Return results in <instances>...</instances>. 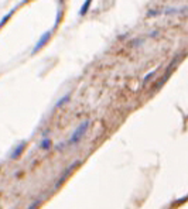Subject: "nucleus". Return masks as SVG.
Masks as SVG:
<instances>
[{
    "mask_svg": "<svg viewBox=\"0 0 188 209\" xmlns=\"http://www.w3.org/2000/svg\"><path fill=\"white\" fill-rule=\"evenodd\" d=\"M153 75H154V71H151V72H150V74H147V75H146V77H144V78H143V82H147V81H148V79H150V78H151V77H153Z\"/></svg>",
    "mask_w": 188,
    "mask_h": 209,
    "instance_id": "8",
    "label": "nucleus"
},
{
    "mask_svg": "<svg viewBox=\"0 0 188 209\" xmlns=\"http://www.w3.org/2000/svg\"><path fill=\"white\" fill-rule=\"evenodd\" d=\"M68 99H69V95H65L64 98H61V99H59V102L57 103V108L62 106V103H67V102H68Z\"/></svg>",
    "mask_w": 188,
    "mask_h": 209,
    "instance_id": "7",
    "label": "nucleus"
},
{
    "mask_svg": "<svg viewBox=\"0 0 188 209\" xmlns=\"http://www.w3.org/2000/svg\"><path fill=\"white\" fill-rule=\"evenodd\" d=\"M88 127H89V120H83L82 123L79 124V126L75 129V132L72 133L71 138H69V144H74V143H78L81 140V138L83 137V134L87 133Z\"/></svg>",
    "mask_w": 188,
    "mask_h": 209,
    "instance_id": "1",
    "label": "nucleus"
},
{
    "mask_svg": "<svg viewBox=\"0 0 188 209\" xmlns=\"http://www.w3.org/2000/svg\"><path fill=\"white\" fill-rule=\"evenodd\" d=\"M49 146H51V142H49L48 138H44L43 142H41V148H44V150L49 148Z\"/></svg>",
    "mask_w": 188,
    "mask_h": 209,
    "instance_id": "6",
    "label": "nucleus"
},
{
    "mask_svg": "<svg viewBox=\"0 0 188 209\" xmlns=\"http://www.w3.org/2000/svg\"><path fill=\"white\" fill-rule=\"evenodd\" d=\"M40 202H41V199H37V201H35V202H34L33 205H31L28 209H35V208H37V206H38V203H40Z\"/></svg>",
    "mask_w": 188,
    "mask_h": 209,
    "instance_id": "9",
    "label": "nucleus"
},
{
    "mask_svg": "<svg viewBox=\"0 0 188 209\" xmlns=\"http://www.w3.org/2000/svg\"><path fill=\"white\" fill-rule=\"evenodd\" d=\"M91 3H92V0H85V2H83L82 7H81V10H79V14H81V16H83L85 13L88 12V9H89Z\"/></svg>",
    "mask_w": 188,
    "mask_h": 209,
    "instance_id": "5",
    "label": "nucleus"
},
{
    "mask_svg": "<svg viewBox=\"0 0 188 209\" xmlns=\"http://www.w3.org/2000/svg\"><path fill=\"white\" fill-rule=\"evenodd\" d=\"M24 147H26V143H21V144H20L19 147H17L14 151H13V154H12V158H13V160H16V158H17V157H19L20 154L23 153V150H24Z\"/></svg>",
    "mask_w": 188,
    "mask_h": 209,
    "instance_id": "4",
    "label": "nucleus"
},
{
    "mask_svg": "<svg viewBox=\"0 0 188 209\" xmlns=\"http://www.w3.org/2000/svg\"><path fill=\"white\" fill-rule=\"evenodd\" d=\"M49 38H51V31H47V33H44L43 35L40 37V40L37 41L35 47H34V52H38V51H40V49L43 48V47L49 41Z\"/></svg>",
    "mask_w": 188,
    "mask_h": 209,
    "instance_id": "2",
    "label": "nucleus"
},
{
    "mask_svg": "<svg viewBox=\"0 0 188 209\" xmlns=\"http://www.w3.org/2000/svg\"><path fill=\"white\" fill-rule=\"evenodd\" d=\"M77 165H78V163L72 164V165H71V167H69V168H68V170H67V171H65V172H64V174H62V177H61V178H59V181H58V182H57V185H55V187H57V188H58V187H59V185H61V184H62V182H64V181H65V178H67V177H68V175H69V172H71V171H72V168H74V167H77Z\"/></svg>",
    "mask_w": 188,
    "mask_h": 209,
    "instance_id": "3",
    "label": "nucleus"
}]
</instances>
